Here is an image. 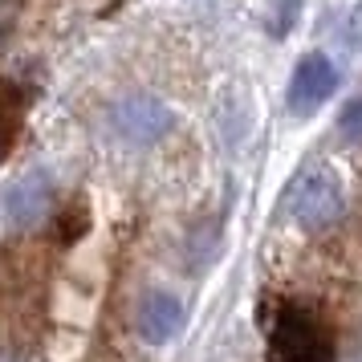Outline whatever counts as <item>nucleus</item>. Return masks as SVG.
<instances>
[{
  "mask_svg": "<svg viewBox=\"0 0 362 362\" xmlns=\"http://www.w3.org/2000/svg\"><path fill=\"white\" fill-rule=\"evenodd\" d=\"M269 346L277 362H334V334L305 305H281L269 326Z\"/></svg>",
  "mask_w": 362,
  "mask_h": 362,
  "instance_id": "nucleus-1",
  "label": "nucleus"
},
{
  "mask_svg": "<svg viewBox=\"0 0 362 362\" xmlns=\"http://www.w3.org/2000/svg\"><path fill=\"white\" fill-rule=\"evenodd\" d=\"M342 212H346V187H342V175L334 167H313V171H305L293 183V192H289V216L305 232L329 228Z\"/></svg>",
  "mask_w": 362,
  "mask_h": 362,
  "instance_id": "nucleus-2",
  "label": "nucleus"
},
{
  "mask_svg": "<svg viewBox=\"0 0 362 362\" xmlns=\"http://www.w3.org/2000/svg\"><path fill=\"white\" fill-rule=\"evenodd\" d=\"M110 127L122 143H131V147H151V143H159L163 134H171L175 127V115H171V106L163 98H155V94H131V98H122L110 110Z\"/></svg>",
  "mask_w": 362,
  "mask_h": 362,
  "instance_id": "nucleus-3",
  "label": "nucleus"
},
{
  "mask_svg": "<svg viewBox=\"0 0 362 362\" xmlns=\"http://www.w3.org/2000/svg\"><path fill=\"white\" fill-rule=\"evenodd\" d=\"M334 90H338V66L326 53H305L293 66V78H289V110L301 118L317 115Z\"/></svg>",
  "mask_w": 362,
  "mask_h": 362,
  "instance_id": "nucleus-4",
  "label": "nucleus"
},
{
  "mask_svg": "<svg viewBox=\"0 0 362 362\" xmlns=\"http://www.w3.org/2000/svg\"><path fill=\"white\" fill-rule=\"evenodd\" d=\"M183 322H187V310H183L180 297L167 293V289H151V293H143L139 305H134V329H139V338L151 342V346L175 342L183 334Z\"/></svg>",
  "mask_w": 362,
  "mask_h": 362,
  "instance_id": "nucleus-5",
  "label": "nucleus"
},
{
  "mask_svg": "<svg viewBox=\"0 0 362 362\" xmlns=\"http://www.w3.org/2000/svg\"><path fill=\"white\" fill-rule=\"evenodd\" d=\"M0 208H4V220L13 224V228H37L53 208V183L49 175H41V171H29V175H21L4 187V199H0Z\"/></svg>",
  "mask_w": 362,
  "mask_h": 362,
  "instance_id": "nucleus-6",
  "label": "nucleus"
},
{
  "mask_svg": "<svg viewBox=\"0 0 362 362\" xmlns=\"http://www.w3.org/2000/svg\"><path fill=\"white\" fill-rule=\"evenodd\" d=\"M21 115H25V102H21L13 90H0V155L13 147L17 127H21Z\"/></svg>",
  "mask_w": 362,
  "mask_h": 362,
  "instance_id": "nucleus-7",
  "label": "nucleus"
},
{
  "mask_svg": "<svg viewBox=\"0 0 362 362\" xmlns=\"http://www.w3.org/2000/svg\"><path fill=\"white\" fill-rule=\"evenodd\" d=\"M338 131H342V139H362V98H354V102H346L342 106Z\"/></svg>",
  "mask_w": 362,
  "mask_h": 362,
  "instance_id": "nucleus-8",
  "label": "nucleus"
}]
</instances>
